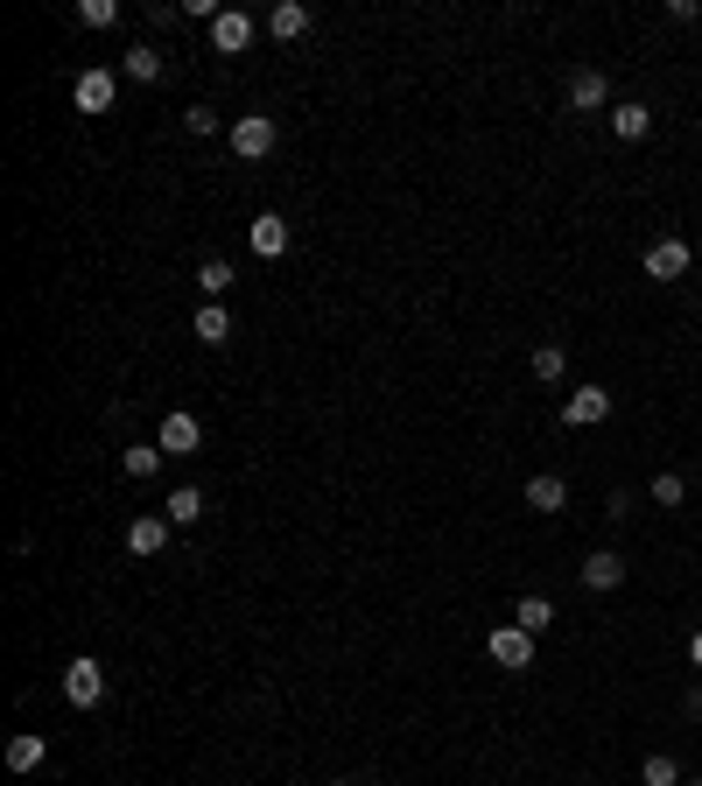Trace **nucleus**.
I'll return each mask as SVG.
<instances>
[{
	"mask_svg": "<svg viewBox=\"0 0 702 786\" xmlns=\"http://www.w3.org/2000/svg\"><path fill=\"white\" fill-rule=\"evenodd\" d=\"M64 703L71 709H99V703H106V674H99L92 654H78V660L64 667Z\"/></svg>",
	"mask_w": 702,
	"mask_h": 786,
	"instance_id": "nucleus-2",
	"label": "nucleus"
},
{
	"mask_svg": "<svg viewBox=\"0 0 702 786\" xmlns=\"http://www.w3.org/2000/svg\"><path fill=\"white\" fill-rule=\"evenodd\" d=\"M155 464H162V442H127V450H119V471H127V478H155Z\"/></svg>",
	"mask_w": 702,
	"mask_h": 786,
	"instance_id": "nucleus-20",
	"label": "nucleus"
},
{
	"mask_svg": "<svg viewBox=\"0 0 702 786\" xmlns=\"http://www.w3.org/2000/svg\"><path fill=\"white\" fill-rule=\"evenodd\" d=\"M42 759H50V737H42V731H22V737H8V773H36Z\"/></svg>",
	"mask_w": 702,
	"mask_h": 786,
	"instance_id": "nucleus-15",
	"label": "nucleus"
},
{
	"mask_svg": "<svg viewBox=\"0 0 702 786\" xmlns=\"http://www.w3.org/2000/svg\"><path fill=\"white\" fill-rule=\"evenodd\" d=\"M119 70H127L133 85H155V78H162V56H155V42H133V50L119 56Z\"/></svg>",
	"mask_w": 702,
	"mask_h": 786,
	"instance_id": "nucleus-19",
	"label": "nucleus"
},
{
	"mask_svg": "<svg viewBox=\"0 0 702 786\" xmlns=\"http://www.w3.org/2000/svg\"><path fill=\"white\" fill-rule=\"evenodd\" d=\"M604 414H611V394L604 387H576L570 400H562V422H570V428H597Z\"/></svg>",
	"mask_w": 702,
	"mask_h": 786,
	"instance_id": "nucleus-10",
	"label": "nucleus"
},
{
	"mask_svg": "<svg viewBox=\"0 0 702 786\" xmlns=\"http://www.w3.org/2000/svg\"><path fill=\"white\" fill-rule=\"evenodd\" d=\"M113 99H119L113 70H78V85H71V106L78 113H113Z\"/></svg>",
	"mask_w": 702,
	"mask_h": 786,
	"instance_id": "nucleus-4",
	"label": "nucleus"
},
{
	"mask_svg": "<svg viewBox=\"0 0 702 786\" xmlns=\"http://www.w3.org/2000/svg\"><path fill=\"white\" fill-rule=\"evenodd\" d=\"M689 660H695V667H702V632H695V640H689Z\"/></svg>",
	"mask_w": 702,
	"mask_h": 786,
	"instance_id": "nucleus-28",
	"label": "nucleus"
},
{
	"mask_svg": "<svg viewBox=\"0 0 702 786\" xmlns=\"http://www.w3.org/2000/svg\"><path fill=\"white\" fill-rule=\"evenodd\" d=\"M548 618H556V604H548V597H520L513 604V626H527V632H548Z\"/></svg>",
	"mask_w": 702,
	"mask_h": 786,
	"instance_id": "nucleus-22",
	"label": "nucleus"
},
{
	"mask_svg": "<svg viewBox=\"0 0 702 786\" xmlns=\"http://www.w3.org/2000/svg\"><path fill=\"white\" fill-rule=\"evenodd\" d=\"M183 133H197V141H204V133H218V113L212 106H190L183 113Z\"/></svg>",
	"mask_w": 702,
	"mask_h": 786,
	"instance_id": "nucleus-27",
	"label": "nucleus"
},
{
	"mask_svg": "<svg viewBox=\"0 0 702 786\" xmlns=\"http://www.w3.org/2000/svg\"><path fill=\"white\" fill-rule=\"evenodd\" d=\"M562 373H570V351H562V345H534V379H541V387H556Z\"/></svg>",
	"mask_w": 702,
	"mask_h": 786,
	"instance_id": "nucleus-21",
	"label": "nucleus"
},
{
	"mask_svg": "<svg viewBox=\"0 0 702 786\" xmlns=\"http://www.w3.org/2000/svg\"><path fill=\"white\" fill-rule=\"evenodd\" d=\"M226 141H232V155H239V162H260V155H275L281 133H275V120H267V113H239Z\"/></svg>",
	"mask_w": 702,
	"mask_h": 786,
	"instance_id": "nucleus-1",
	"label": "nucleus"
},
{
	"mask_svg": "<svg viewBox=\"0 0 702 786\" xmlns=\"http://www.w3.org/2000/svg\"><path fill=\"white\" fill-rule=\"evenodd\" d=\"M155 442H162V456H197V450H204L197 414H169V422L155 428Z\"/></svg>",
	"mask_w": 702,
	"mask_h": 786,
	"instance_id": "nucleus-8",
	"label": "nucleus"
},
{
	"mask_svg": "<svg viewBox=\"0 0 702 786\" xmlns=\"http://www.w3.org/2000/svg\"><path fill=\"white\" fill-rule=\"evenodd\" d=\"M162 513H169V527H197L204 520V492H197V485H176Z\"/></svg>",
	"mask_w": 702,
	"mask_h": 786,
	"instance_id": "nucleus-18",
	"label": "nucleus"
},
{
	"mask_svg": "<svg viewBox=\"0 0 702 786\" xmlns=\"http://www.w3.org/2000/svg\"><path fill=\"white\" fill-rule=\"evenodd\" d=\"M246 246H253L260 260H281V254H289V218H281V211H260V218L246 226Z\"/></svg>",
	"mask_w": 702,
	"mask_h": 786,
	"instance_id": "nucleus-9",
	"label": "nucleus"
},
{
	"mask_svg": "<svg viewBox=\"0 0 702 786\" xmlns=\"http://www.w3.org/2000/svg\"><path fill=\"white\" fill-rule=\"evenodd\" d=\"M689 499V478L681 471H653V506H681Z\"/></svg>",
	"mask_w": 702,
	"mask_h": 786,
	"instance_id": "nucleus-23",
	"label": "nucleus"
},
{
	"mask_svg": "<svg viewBox=\"0 0 702 786\" xmlns=\"http://www.w3.org/2000/svg\"><path fill=\"white\" fill-rule=\"evenodd\" d=\"M618 583H625V555L597 547V555L584 562V590H597V597H604V590H618Z\"/></svg>",
	"mask_w": 702,
	"mask_h": 786,
	"instance_id": "nucleus-13",
	"label": "nucleus"
},
{
	"mask_svg": "<svg viewBox=\"0 0 702 786\" xmlns=\"http://www.w3.org/2000/svg\"><path fill=\"white\" fill-rule=\"evenodd\" d=\"M604 99H611L604 70H576V78H570V106H576V113H597Z\"/></svg>",
	"mask_w": 702,
	"mask_h": 786,
	"instance_id": "nucleus-17",
	"label": "nucleus"
},
{
	"mask_svg": "<svg viewBox=\"0 0 702 786\" xmlns=\"http://www.w3.org/2000/svg\"><path fill=\"white\" fill-rule=\"evenodd\" d=\"M331 786H352V779H331Z\"/></svg>",
	"mask_w": 702,
	"mask_h": 786,
	"instance_id": "nucleus-30",
	"label": "nucleus"
},
{
	"mask_svg": "<svg viewBox=\"0 0 702 786\" xmlns=\"http://www.w3.org/2000/svg\"><path fill=\"white\" fill-rule=\"evenodd\" d=\"M253 36H260V22H253L246 8H218V22H212V50H218V56L253 50Z\"/></svg>",
	"mask_w": 702,
	"mask_h": 786,
	"instance_id": "nucleus-3",
	"label": "nucleus"
},
{
	"mask_svg": "<svg viewBox=\"0 0 702 786\" xmlns=\"http://www.w3.org/2000/svg\"><path fill=\"white\" fill-rule=\"evenodd\" d=\"M169 513H141V520H127V555H162V547H169Z\"/></svg>",
	"mask_w": 702,
	"mask_h": 786,
	"instance_id": "nucleus-7",
	"label": "nucleus"
},
{
	"mask_svg": "<svg viewBox=\"0 0 702 786\" xmlns=\"http://www.w3.org/2000/svg\"><path fill=\"white\" fill-rule=\"evenodd\" d=\"M267 36H275V42L309 36V8H303V0H275V8H267Z\"/></svg>",
	"mask_w": 702,
	"mask_h": 786,
	"instance_id": "nucleus-11",
	"label": "nucleus"
},
{
	"mask_svg": "<svg viewBox=\"0 0 702 786\" xmlns=\"http://www.w3.org/2000/svg\"><path fill=\"white\" fill-rule=\"evenodd\" d=\"M78 22H85V28H113L119 8H113V0H78Z\"/></svg>",
	"mask_w": 702,
	"mask_h": 786,
	"instance_id": "nucleus-26",
	"label": "nucleus"
},
{
	"mask_svg": "<svg viewBox=\"0 0 702 786\" xmlns=\"http://www.w3.org/2000/svg\"><path fill=\"white\" fill-rule=\"evenodd\" d=\"M611 133H618V141H647V133H653V106L618 99V106H611Z\"/></svg>",
	"mask_w": 702,
	"mask_h": 786,
	"instance_id": "nucleus-12",
	"label": "nucleus"
},
{
	"mask_svg": "<svg viewBox=\"0 0 702 786\" xmlns=\"http://www.w3.org/2000/svg\"><path fill=\"white\" fill-rule=\"evenodd\" d=\"M689 260H695L689 240H653L647 254H639V267H647L653 281H681V274H689Z\"/></svg>",
	"mask_w": 702,
	"mask_h": 786,
	"instance_id": "nucleus-5",
	"label": "nucleus"
},
{
	"mask_svg": "<svg viewBox=\"0 0 702 786\" xmlns=\"http://www.w3.org/2000/svg\"><path fill=\"white\" fill-rule=\"evenodd\" d=\"M485 654H492V660H499V667H513V674H520V667H527V660H534V632H527V626H492V640H485Z\"/></svg>",
	"mask_w": 702,
	"mask_h": 786,
	"instance_id": "nucleus-6",
	"label": "nucleus"
},
{
	"mask_svg": "<svg viewBox=\"0 0 702 786\" xmlns=\"http://www.w3.org/2000/svg\"><path fill=\"white\" fill-rule=\"evenodd\" d=\"M190 337H197V345H232V317H226V302H204L197 309V323H190Z\"/></svg>",
	"mask_w": 702,
	"mask_h": 786,
	"instance_id": "nucleus-16",
	"label": "nucleus"
},
{
	"mask_svg": "<svg viewBox=\"0 0 702 786\" xmlns=\"http://www.w3.org/2000/svg\"><path fill=\"white\" fill-rule=\"evenodd\" d=\"M197 288H204V302H218V295L232 288V267H226V260H204V267H197Z\"/></svg>",
	"mask_w": 702,
	"mask_h": 786,
	"instance_id": "nucleus-24",
	"label": "nucleus"
},
{
	"mask_svg": "<svg viewBox=\"0 0 702 786\" xmlns=\"http://www.w3.org/2000/svg\"><path fill=\"white\" fill-rule=\"evenodd\" d=\"M639 779H647V786H681V765L667 759V751H653V759L639 765Z\"/></svg>",
	"mask_w": 702,
	"mask_h": 786,
	"instance_id": "nucleus-25",
	"label": "nucleus"
},
{
	"mask_svg": "<svg viewBox=\"0 0 702 786\" xmlns=\"http://www.w3.org/2000/svg\"><path fill=\"white\" fill-rule=\"evenodd\" d=\"M527 506H534V513H548V520H556V513L570 506V485H562L556 471H541V478H527Z\"/></svg>",
	"mask_w": 702,
	"mask_h": 786,
	"instance_id": "nucleus-14",
	"label": "nucleus"
},
{
	"mask_svg": "<svg viewBox=\"0 0 702 786\" xmlns=\"http://www.w3.org/2000/svg\"><path fill=\"white\" fill-rule=\"evenodd\" d=\"M681 786H702V779H681Z\"/></svg>",
	"mask_w": 702,
	"mask_h": 786,
	"instance_id": "nucleus-29",
	"label": "nucleus"
}]
</instances>
